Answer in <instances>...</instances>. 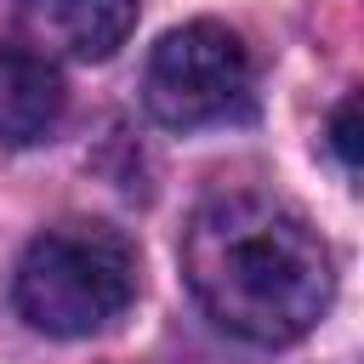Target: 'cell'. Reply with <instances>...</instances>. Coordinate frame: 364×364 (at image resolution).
I'll list each match as a JSON object with an SVG mask.
<instances>
[{"label":"cell","instance_id":"6da1fadb","mask_svg":"<svg viewBox=\"0 0 364 364\" xmlns=\"http://www.w3.org/2000/svg\"><path fill=\"white\" fill-rule=\"evenodd\" d=\"M182 273L193 301L239 341H301L336 290L318 228L273 193H222L193 210L182 233Z\"/></svg>","mask_w":364,"mask_h":364},{"label":"cell","instance_id":"7a4b0ae2","mask_svg":"<svg viewBox=\"0 0 364 364\" xmlns=\"http://www.w3.org/2000/svg\"><path fill=\"white\" fill-rule=\"evenodd\" d=\"M17 313L46 336H91L136 296V245L108 222H57L17 262Z\"/></svg>","mask_w":364,"mask_h":364},{"label":"cell","instance_id":"3957f363","mask_svg":"<svg viewBox=\"0 0 364 364\" xmlns=\"http://www.w3.org/2000/svg\"><path fill=\"white\" fill-rule=\"evenodd\" d=\"M250 51L233 28L222 23H182L171 28L148 68H142V102L159 125L171 131H199V125H222V119H245L250 114Z\"/></svg>","mask_w":364,"mask_h":364},{"label":"cell","instance_id":"277c9868","mask_svg":"<svg viewBox=\"0 0 364 364\" xmlns=\"http://www.w3.org/2000/svg\"><path fill=\"white\" fill-rule=\"evenodd\" d=\"M23 28L40 57L102 63L136 28V0H23Z\"/></svg>","mask_w":364,"mask_h":364},{"label":"cell","instance_id":"5b68a950","mask_svg":"<svg viewBox=\"0 0 364 364\" xmlns=\"http://www.w3.org/2000/svg\"><path fill=\"white\" fill-rule=\"evenodd\" d=\"M68 91L51 57H40L34 46H0V142L28 148L46 142L63 125Z\"/></svg>","mask_w":364,"mask_h":364},{"label":"cell","instance_id":"8992f818","mask_svg":"<svg viewBox=\"0 0 364 364\" xmlns=\"http://www.w3.org/2000/svg\"><path fill=\"white\" fill-rule=\"evenodd\" d=\"M330 148L341 159V171H358V97H341V108L330 114Z\"/></svg>","mask_w":364,"mask_h":364}]
</instances>
